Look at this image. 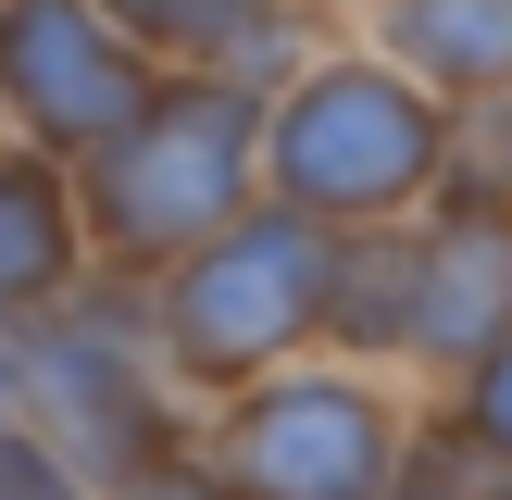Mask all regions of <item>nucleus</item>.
Returning <instances> with one entry per match:
<instances>
[{
    "mask_svg": "<svg viewBox=\"0 0 512 500\" xmlns=\"http://www.w3.org/2000/svg\"><path fill=\"white\" fill-rule=\"evenodd\" d=\"M113 500H238L213 463H188V450H163V463H138V475H113Z\"/></svg>",
    "mask_w": 512,
    "mask_h": 500,
    "instance_id": "nucleus-15",
    "label": "nucleus"
},
{
    "mask_svg": "<svg viewBox=\"0 0 512 500\" xmlns=\"http://www.w3.org/2000/svg\"><path fill=\"white\" fill-rule=\"evenodd\" d=\"M88 213H75V163L50 150H0V325H38L63 288H88Z\"/></svg>",
    "mask_w": 512,
    "mask_h": 500,
    "instance_id": "nucleus-8",
    "label": "nucleus"
},
{
    "mask_svg": "<svg viewBox=\"0 0 512 500\" xmlns=\"http://www.w3.org/2000/svg\"><path fill=\"white\" fill-rule=\"evenodd\" d=\"M288 13H338V0H288Z\"/></svg>",
    "mask_w": 512,
    "mask_h": 500,
    "instance_id": "nucleus-17",
    "label": "nucleus"
},
{
    "mask_svg": "<svg viewBox=\"0 0 512 500\" xmlns=\"http://www.w3.org/2000/svg\"><path fill=\"white\" fill-rule=\"evenodd\" d=\"M213 475L238 500H388L400 475V425L363 375H250L225 400V438H213Z\"/></svg>",
    "mask_w": 512,
    "mask_h": 500,
    "instance_id": "nucleus-5",
    "label": "nucleus"
},
{
    "mask_svg": "<svg viewBox=\"0 0 512 500\" xmlns=\"http://www.w3.org/2000/svg\"><path fill=\"white\" fill-rule=\"evenodd\" d=\"M500 325H512V200L438 175V200L413 213V363L463 375Z\"/></svg>",
    "mask_w": 512,
    "mask_h": 500,
    "instance_id": "nucleus-7",
    "label": "nucleus"
},
{
    "mask_svg": "<svg viewBox=\"0 0 512 500\" xmlns=\"http://www.w3.org/2000/svg\"><path fill=\"white\" fill-rule=\"evenodd\" d=\"M0 500H88V475L63 463V438H38V425H0Z\"/></svg>",
    "mask_w": 512,
    "mask_h": 500,
    "instance_id": "nucleus-13",
    "label": "nucleus"
},
{
    "mask_svg": "<svg viewBox=\"0 0 512 500\" xmlns=\"http://www.w3.org/2000/svg\"><path fill=\"white\" fill-rule=\"evenodd\" d=\"M100 13H113L163 75H238V50H250V25H263V0H100Z\"/></svg>",
    "mask_w": 512,
    "mask_h": 500,
    "instance_id": "nucleus-11",
    "label": "nucleus"
},
{
    "mask_svg": "<svg viewBox=\"0 0 512 500\" xmlns=\"http://www.w3.org/2000/svg\"><path fill=\"white\" fill-rule=\"evenodd\" d=\"M250 200H263V88H238V75H163V88L75 163L88 250L125 288H150L163 263H188Z\"/></svg>",
    "mask_w": 512,
    "mask_h": 500,
    "instance_id": "nucleus-1",
    "label": "nucleus"
},
{
    "mask_svg": "<svg viewBox=\"0 0 512 500\" xmlns=\"http://www.w3.org/2000/svg\"><path fill=\"white\" fill-rule=\"evenodd\" d=\"M325 275H338V225L288 213V200H250L238 225L188 250V263L150 275V313H163V363L188 388H250L275 375L288 350L325 338Z\"/></svg>",
    "mask_w": 512,
    "mask_h": 500,
    "instance_id": "nucleus-3",
    "label": "nucleus"
},
{
    "mask_svg": "<svg viewBox=\"0 0 512 500\" xmlns=\"http://www.w3.org/2000/svg\"><path fill=\"white\" fill-rule=\"evenodd\" d=\"M150 88H163V63L100 0H0V113H13L25 150L88 163Z\"/></svg>",
    "mask_w": 512,
    "mask_h": 500,
    "instance_id": "nucleus-6",
    "label": "nucleus"
},
{
    "mask_svg": "<svg viewBox=\"0 0 512 500\" xmlns=\"http://www.w3.org/2000/svg\"><path fill=\"white\" fill-rule=\"evenodd\" d=\"M363 13H375V50L413 88H438L450 113L512 88V0H363Z\"/></svg>",
    "mask_w": 512,
    "mask_h": 500,
    "instance_id": "nucleus-9",
    "label": "nucleus"
},
{
    "mask_svg": "<svg viewBox=\"0 0 512 500\" xmlns=\"http://www.w3.org/2000/svg\"><path fill=\"white\" fill-rule=\"evenodd\" d=\"M163 313L125 288H63L25 338V388L50 400L63 425V463L75 475H138L175 450V413H163Z\"/></svg>",
    "mask_w": 512,
    "mask_h": 500,
    "instance_id": "nucleus-4",
    "label": "nucleus"
},
{
    "mask_svg": "<svg viewBox=\"0 0 512 500\" xmlns=\"http://www.w3.org/2000/svg\"><path fill=\"white\" fill-rule=\"evenodd\" d=\"M463 438L512 463V325H500V338H488V350L463 363Z\"/></svg>",
    "mask_w": 512,
    "mask_h": 500,
    "instance_id": "nucleus-12",
    "label": "nucleus"
},
{
    "mask_svg": "<svg viewBox=\"0 0 512 500\" xmlns=\"http://www.w3.org/2000/svg\"><path fill=\"white\" fill-rule=\"evenodd\" d=\"M450 175H475V188L512 200V88L500 100H463V125H450Z\"/></svg>",
    "mask_w": 512,
    "mask_h": 500,
    "instance_id": "nucleus-14",
    "label": "nucleus"
},
{
    "mask_svg": "<svg viewBox=\"0 0 512 500\" xmlns=\"http://www.w3.org/2000/svg\"><path fill=\"white\" fill-rule=\"evenodd\" d=\"M450 100L413 88L388 50H325L263 100V200L313 225H388L425 213L450 175Z\"/></svg>",
    "mask_w": 512,
    "mask_h": 500,
    "instance_id": "nucleus-2",
    "label": "nucleus"
},
{
    "mask_svg": "<svg viewBox=\"0 0 512 500\" xmlns=\"http://www.w3.org/2000/svg\"><path fill=\"white\" fill-rule=\"evenodd\" d=\"M13 400H25V350H13V325H0V425H13Z\"/></svg>",
    "mask_w": 512,
    "mask_h": 500,
    "instance_id": "nucleus-16",
    "label": "nucleus"
},
{
    "mask_svg": "<svg viewBox=\"0 0 512 500\" xmlns=\"http://www.w3.org/2000/svg\"><path fill=\"white\" fill-rule=\"evenodd\" d=\"M325 338L363 350V363H400V350H413V213H388V225H338Z\"/></svg>",
    "mask_w": 512,
    "mask_h": 500,
    "instance_id": "nucleus-10",
    "label": "nucleus"
},
{
    "mask_svg": "<svg viewBox=\"0 0 512 500\" xmlns=\"http://www.w3.org/2000/svg\"><path fill=\"white\" fill-rule=\"evenodd\" d=\"M0 150H13V113H0Z\"/></svg>",
    "mask_w": 512,
    "mask_h": 500,
    "instance_id": "nucleus-18",
    "label": "nucleus"
}]
</instances>
